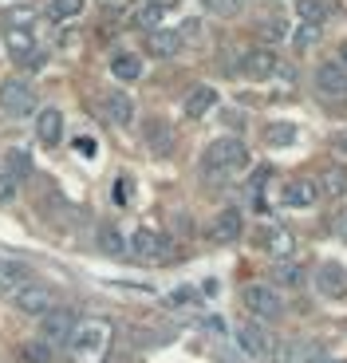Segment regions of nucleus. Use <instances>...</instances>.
Returning a JSON list of instances; mask_svg holds the SVG:
<instances>
[{
	"mask_svg": "<svg viewBox=\"0 0 347 363\" xmlns=\"http://www.w3.org/2000/svg\"><path fill=\"white\" fill-rule=\"evenodd\" d=\"M336 363H339V359H336Z\"/></svg>",
	"mask_w": 347,
	"mask_h": 363,
	"instance_id": "a19ab883",
	"label": "nucleus"
},
{
	"mask_svg": "<svg viewBox=\"0 0 347 363\" xmlns=\"http://www.w3.org/2000/svg\"><path fill=\"white\" fill-rule=\"evenodd\" d=\"M110 352V324L107 320H87L75 328V336L67 340V355L72 363H103Z\"/></svg>",
	"mask_w": 347,
	"mask_h": 363,
	"instance_id": "f257e3e1",
	"label": "nucleus"
},
{
	"mask_svg": "<svg viewBox=\"0 0 347 363\" xmlns=\"http://www.w3.org/2000/svg\"><path fill=\"white\" fill-rule=\"evenodd\" d=\"M0 174H8L12 182H24L32 174V155H28L24 146H12L8 155L0 158Z\"/></svg>",
	"mask_w": 347,
	"mask_h": 363,
	"instance_id": "6ab92c4d",
	"label": "nucleus"
},
{
	"mask_svg": "<svg viewBox=\"0 0 347 363\" xmlns=\"http://www.w3.org/2000/svg\"><path fill=\"white\" fill-rule=\"evenodd\" d=\"M265 138H268L273 146H284V143H292V138H296V127H288V123H273Z\"/></svg>",
	"mask_w": 347,
	"mask_h": 363,
	"instance_id": "7c9ffc66",
	"label": "nucleus"
},
{
	"mask_svg": "<svg viewBox=\"0 0 347 363\" xmlns=\"http://www.w3.org/2000/svg\"><path fill=\"white\" fill-rule=\"evenodd\" d=\"M339 64H343V72H347V40L339 44Z\"/></svg>",
	"mask_w": 347,
	"mask_h": 363,
	"instance_id": "58836bf2",
	"label": "nucleus"
},
{
	"mask_svg": "<svg viewBox=\"0 0 347 363\" xmlns=\"http://www.w3.org/2000/svg\"><path fill=\"white\" fill-rule=\"evenodd\" d=\"M296 12H300L304 24H316V28H320L324 20L331 16V0H296Z\"/></svg>",
	"mask_w": 347,
	"mask_h": 363,
	"instance_id": "b1692460",
	"label": "nucleus"
},
{
	"mask_svg": "<svg viewBox=\"0 0 347 363\" xmlns=\"http://www.w3.org/2000/svg\"><path fill=\"white\" fill-rule=\"evenodd\" d=\"M75 328H79V312L75 308H52L40 320V340L47 347H67V340L75 336Z\"/></svg>",
	"mask_w": 347,
	"mask_h": 363,
	"instance_id": "7ed1b4c3",
	"label": "nucleus"
},
{
	"mask_svg": "<svg viewBox=\"0 0 347 363\" xmlns=\"http://www.w3.org/2000/svg\"><path fill=\"white\" fill-rule=\"evenodd\" d=\"M162 16H166V4H162V0H154V4H142V9H138V28L158 32V28H162Z\"/></svg>",
	"mask_w": 347,
	"mask_h": 363,
	"instance_id": "bb28decb",
	"label": "nucleus"
},
{
	"mask_svg": "<svg viewBox=\"0 0 347 363\" xmlns=\"http://www.w3.org/2000/svg\"><path fill=\"white\" fill-rule=\"evenodd\" d=\"M276 72H280V60H276L273 48H253V52L241 55V75H245V79L265 83V79H273Z\"/></svg>",
	"mask_w": 347,
	"mask_h": 363,
	"instance_id": "0eeeda50",
	"label": "nucleus"
},
{
	"mask_svg": "<svg viewBox=\"0 0 347 363\" xmlns=\"http://www.w3.org/2000/svg\"><path fill=\"white\" fill-rule=\"evenodd\" d=\"M273 281L276 284H288V289H304V269L296 261H280L273 269Z\"/></svg>",
	"mask_w": 347,
	"mask_h": 363,
	"instance_id": "a878e982",
	"label": "nucleus"
},
{
	"mask_svg": "<svg viewBox=\"0 0 347 363\" xmlns=\"http://www.w3.org/2000/svg\"><path fill=\"white\" fill-rule=\"evenodd\" d=\"M95 241H99V253H107V257H123V253H127V237L110 225V221H107V225H99Z\"/></svg>",
	"mask_w": 347,
	"mask_h": 363,
	"instance_id": "4be33fe9",
	"label": "nucleus"
},
{
	"mask_svg": "<svg viewBox=\"0 0 347 363\" xmlns=\"http://www.w3.org/2000/svg\"><path fill=\"white\" fill-rule=\"evenodd\" d=\"M316 201H320V186H316L312 178H296V182L284 186V206L308 209V206H316Z\"/></svg>",
	"mask_w": 347,
	"mask_h": 363,
	"instance_id": "2eb2a0df",
	"label": "nucleus"
},
{
	"mask_svg": "<svg viewBox=\"0 0 347 363\" xmlns=\"http://www.w3.org/2000/svg\"><path fill=\"white\" fill-rule=\"evenodd\" d=\"M237 344L245 355H253V359H265V355H273V340H268V332L256 320H241L237 324Z\"/></svg>",
	"mask_w": 347,
	"mask_h": 363,
	"instance_id": "9b49d317",
	"label": "nucleus"
},
{
	"mask_svg": "<svg viewBox=\"0 0 347 363\" xmlns=\"http://www.w3.org/2000/svg\"><path fill=\"white\" fill-rule=\"evenodd\" d=\"M249 162V146L241 138H217V143L205 146V155H201V174L205 178H229V174L245 170Z\"/></svg>",
	"mask_w": 347,
	"mask_h": 363,
	"instance_id": "f03ea898",
	"label": "nucleus"
},
{
	"mask_svg": "<svg viewBox=\"0 0 347 363\" xmlns=\"http://www.w3.org/2000/svg\"><path fill=\"white\" fill-rule=\"evenodd\" d=\"M36 138L44 146H59V138H64V115L55 107H44L36 115Z\"/></svg>",
	"mask_w": 347,
	"mask_h": 363,
	"instance_id": "f3484780",
	"label": "nucleus"
},
{
	"mask_svg": "<svg viewBox=\"0 0 347 363\" xmlns=\"http://www.w3.org/2000/svg\"><path fill=\"white\" fill-rule=\"evenodd\" d=\"M127 249L138 257V261H162L166 253H170V241H166L162 233H154V229H135V237L127 241Z\"/></svg>",
	"mask_w": 347,
	"mask_h": 363,
	"instance_id": "1a4fd4ad",
	"label": "nucleus"
},
{
	"mask_svg": "<svg viewBox=\"0 0 347 363\" xmlns=\"http://www.w3.org/2000/svg\"><path fill=\"white\" fill-rule=\"evenodd\" d=\"M83 4H87V0H47V16L52 20H72V16L83 12Z\"/></svg>",
	"mask_w": 347,
	"mask_h": 363,
	"instance_id": "c85d7f7f",
	"label": "nucleus"
},
{
	"mask_svg": "<svg viewBox=\"0 0 347 363\" xmlns=\"http://www.w3.org/2000/svg\"><path fill=\"white\" fill-rule=\"evenodd\" d=\"M245 4H249V0H205V9L217 12V16H237Z\"/></svg>",
	"mask_w": 347,
	"mask_h": 363,
	"instance_id": "c756f323",
	"label": "nucleus"
},
{
	"mask_svg": "<svg viewBox=\"0 0 347 363\" xmlns=\"http://www.w3.org/2000/svg\"><path fill=\"white\" fill-rule=\"evenodd\" d=\"M110 198H115V206H127V201H130V178L115 182V194H110Z\"/></svg>",
	"mask_w": 347,
	"mask_h": 363,
	"instance_id": "f704fd0d",
	"label": "nucleus"
},
{
	"mask_svg": "<svg viewBox=\"0 0 347 363\" xmlns=\"http://www.w3.org/2000/svg\"><path fill=\"white\" fill-rule=\"evenodd\" d=\"M316 40H320V28H316V24H300V28H296V48H312Z\"/></svg>",
	"mask_w": 347,
	"mask_h": 363,
	"instance_id": "473e14b6",
	"label": "nucleus"
},
{
	"mask_svg": "<svg viewBox=\"0 0 347 363\" xmlns=\"http://www.w3.org/2000/svg\"><path fill=\"white\" fill-rule=\"evenodd\" d=\"M24 359H28V363H47V359H52V347H47L44 340H36V344L24 347Z\"/></svg>",
	"mask_w": 347,
	"mask_h": 363,
	"instance_id": "2f4dec72",
	"label": "nucleus"
},
{
	"mask_svg": "<svg viewBox=\"0 0 347 363\" xmlns=\"http://www.w3.org/2000/svg\"><path fill=\"white\" fill-rule=\"evenodd\" d=\"M316 186H320V194H328V198H343L347 194V170L343 166H328Z\"/></svg>",
	"mask_w": 347,
	"mask_h": 363,
	"instance_id": "5701e85b",
	"label": "nucleus"
},
{
	"mask_svg": "<svg viewBox=\"0 0 347 363\" xmlns=\"http://www.w3.org/2000/svg\"><path fill=\"white\" fill-rule=\"evenodd\" d=\"M16 190H20V182H12L8 174H0V206H8L16 198Z\"/></svg>",
	"mask_w": 347,
	"mask_h": 363,
	"instance_id": "72a5a7b5",
	"label": "nucleus"
},
{
	"mask_svg": "<svg viewBox=\"0 0 347 363\" xmlns=\"http://www.w3.org/2000/svg\"><path fill=\"white\" fill-rule=\"evenodd\" d=\"M312 281H316V292L328 300H343L347 296V272L339 269L336 261H320L316 272H312Z\"/></svg>",
	"mask_w": 347,
	"mask_h": 363,
	"instance_id": "6e6552de",
	"label": "nucleus"
},
{
	"mask_svg": "<svg viewBox=\"0 0 347 363\" xmlns=\"http://www.w3.org/2000/svg\"><path fill=\"white\" fill-rule=\"evenodd\" d=\"M103 111H107V118L115 123V127H130V123H135V99L119 87L103 95Z\"/></svg>",
	"mask_w": 347,
	"mask_h": 363,
	"instance_id": "4468645a",
	"label": "nucleus"
},
{
	"mask_svg": "<svg viewBox=\"0 0 347 363\" xmlns=\"http://www.w3.org/2000/svg\"><path fill=\"white\" fill-rule=\"evenodd\" d=\"M8 48H12V55H16V60H24V64L36 55L32 36H28V32H20V28H12V32H8Z\"/></svg>",
	"mask_w": 347,
	"mask_h": 363,
	"instance_id": "cd10ccee",
	"label": "nucleus"
},
{
	"mask_svg": "<svg viewBox=\"0 0 347 363\" xmlns=\"http://www.w3.org/2000/svg\"><path fill=\"white\" fill-rule=\"evenodd\" d=\"M213 103H217V91L201 83V87H193L190 95H186V115H190V118H201L205 111L213 107Z\"/></svg>",
	"mask_w": 347,
	"mask_h": 363,
	"instance_id": "412c9836",
	"label": "nucleus"
},
{
	"mask_svg": "<svg viewBox=\"0 0 347 363\" xmlns=\"http://www.w3.org/2000/svg\"><path fill=\"white\" fill-rule=\"evenodd\" d=\"M339 233H343V241H347V218H339Z\"/></svg>",
	"mask_w": 347,
	"mask_h": 363,
	"instance_id": "ea45409f",
	"label": "nucleus"
},
{
	"mask_svg": "<svg viewBox=\"0 0 347 363\" xmlns=\"http://www.w3.org/2000/svg\"><path fill=\"white\" fill-rule=\"evenodd\" d=\"M261 245H265V253L276 257V261H292V253H296L292 233L280 229V225H265V229H261Z\"/></svg>",
	"mask_w": 347,
	"mask_h": 363,
	"instance_id": "ddd939ff",
	"label": "nucleus"
},
{
	"mask_svg": "<svg viewBox=\"0 0 347 363\" xmlns=\"http://www.w3.org/2000/svg\"><path fill=\"white\" fill-rule=\"evenodd\" d=\"M147 146L154 150V155H170L174 150V127L170 123H162V118H154V123H147Z\"/></svg>",
	"mask_w": 347,
	"mask_h": 363,
	"instance_id": "aec40b11",
	"label": "nucleus"
},
{
	"mask_svg": "<svg viewBox=\"0 0 347 363\" xmlns=\"http://www.w3.org/2000/svg\"><path fill=\"white\" fill-rule=\"evenodd\" d=\"M0 107L8 111V115H28V111H36V87L20 75L0 83Z\"/></svg>",
	"mask_w": 347,
	"mask_h": 363,
	"instance_id": "423d86ee",
	"label": "nucleus"
},
{
	"mask_svg": "<svg viewBox=\"0 0 347 363\" xmlns=\"http://www.w3.org/2000/svg\"><path fill=\"white\" fill-rule=\"evenodd\" d=\"M32 281V269H28L24 261H12V257H0V292H16L24 289V284Z\"/></svg>",
	"mask_w": 347,
	"mask_h": 363,
	"instance_id": "dca6fc26",
	"label": "nucleus"
},
{
	"mask_svg": "<svg viewBox=\"0 0 347 363\" xmlns=\"http://www.w3.org/2000/svg\"><path fill=\"white\" fill-rule=\"evenodd\" d=\"M245 308L256 320H280L284 316V296L273 284H245Z\"/></svg>",
	"mask_w": 347,
	"mask_h": 363,
	"instance_id": "20e7f679",
	"label": "nucleus"
},
{
	"mask_svg": "<svg viewBox=\"0 0 347 363\" xmlns=\"http://www.w3.org/2000/svg\"><path fill=\"white\" fill-rule=\"evenodd\" d=\"M147 48H150V55H158V60H170V55L182 52V36L170 32V28H158V32H147Z\"/></svg>",
	"mask_w": 347,
	"mask_h": 363,
	"instance_id": "a211bd4d",
	"label": "nucleus"
},
{
	"mask_svg": "<svg viewBox=\"0 0 347 363\" xmlns=\"http://www.w3.org/2000/svg\"><path fill=\"white\" fill-rule=\"evenodd\" d=\"M316 91L331 95V99H347V72L339 60H324L316 64Z\"/></svg>",
	"mask_w": 347,
	"mask_h": 363,
	"instance_id": "9d476101",
	"label": "nucleus"
},
{
	"mask_svg": "<svg viewBox=\"0 0 347 363\" xmlns=\"http://www.w3.org/2000/svg\"><path fill=\"white\" fill-rule=\"evenodd\" d=\"M178 36H182V44H186V40H198L201 36V24H198V20H186V24L178 28Z\"/></svg>",
	"mask_w": 347,
	"mask_h": 363,
	"instance_id": "4c0bfd02",
	"label": "nucleus"
},
{
	"mask_svg": "<svg viewBox=\"0 0 347 363\" xmlns=\"http://www.w3.org/2000/svg\"><path fill=\"white\" fill-rule=\"evenodd\" d=\"M28 20H32V12H28V9H8V16H4V24H8V32H12L16 24H28Z\"/></svg>",
	"mask_w": 347,
	"mask_h": 363,
	"instance_id": "c9c22d12",
	"label": "nucleus"
},
{
	"mask_svg": "<svg viewBox=\"0 0 347 363\" xmlns=\"http://www.w3.org/2000/svg\"><path fill=\"white\" fill-rule=\"evenodd\" d=\"M331 155L347 158V130H336V135H331Z\"/></svg>",
	"mask_w": 347,
	"mask_h": 363,
	"instance_id": "e433bc0d",
	"label": "nucleus"
},
{
	"mask_svg": "<svg viewBox=\"0 0 347 363\" xmlns=\"http://www.w3.org/2000/svg\"><path fill=\"white\" fill-rule=\"evenodd\" d=\"M12 304H16V312H24V316H40L44 320L47 312L55 308V296L47 284H36V281H28L24 289L12 292Z\"/></svg>",
	"mask_w": 347,
	"mask_h": 363,
	"instance_id": "39448f33",
	"label": "nucleus"
},
{
	"mask_svg": "<svg viewBox=\"0 0 347 363\" xmlns=\"http://www.w3.org/2000/svg\"><path fill=\"white\" fill-rule=\"evenodd\" d=\"M241 229H245L241 209H221L217 218H213V225H210V241L213 245H233V241L241 237Z\"/></svg>",
	"mask_w": 347,
	"mask_h": 363,
	"instance_id": "f8f14e48",
	"label": "nucleus"
},
{
	"mask_svg": "<svg viewBox=\"0 0 347 363\" xmlns=\"http://www.w3.org/2000/svg\"><path fill=\"white\" fill-rule=\"evenodd\" d=\"M110 72H115V79H123V83H135L138 75H142V64H138V55H130V52H119L115 60H110Z\"/></svg>",
	"mask_w": 347,
	"mask_h": 363,
	"instance_id": "393cba45",
	"label": "nucleus"
}]
</instances>
